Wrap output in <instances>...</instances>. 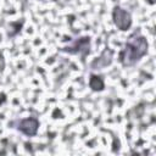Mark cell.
<instances>
[{
    "mask_svg": "<svg viewBox=\"0 0 156 156\" xmlns=\"http://www.w3.org/2000/svg\"><path fill=\"white\" fill-rule=\"evenodd\" d=\"M147 52V40L144 35L140 34H132L126 44L123 45L118 60L124 67H132L134 66L143 56H145Z\"/></svg>",
    "mask_w": 156,
    "mask_h": 156,
    "instance_id": "cell-1",
    "label": "cell"
},
{
    "mask_svg": "<svg viewBox=\"0 0 156 156\" xmlns=\"http://www.w3.org/2000/svg\"><path fill=\"white\" fill-rule=\"evenodd\" d=\"M112 20L115 26L119 29V30H128L132 27V16L130 13L121 7V6H115L113 11H112Z\"/></svg>",
    "mask_w": 156,
    "mask_h": 156,
    "instance_id": "cell-2",
    "label": "cell"
},
{
    "mask_svg": "<svg viewBox=\"0 0 156 156\" xmlns=\"http://www.w3.org/2000/svg\"><path fill=\"white\" fill-rule=\"evenodd\" d=\"M89 49H90V38L82 37L79 39H76L72 45L62 48V51L68 52V54H79L82 57H84L85 55L89 54V51H90Z\"/></svg>",
    "mask_w": 156,
    "mask_h": 156,
    "instance_id": "cell-3",
    "label": "cell"
},
{
    "mask_svg": "<svg viewBox=\"0 0 156 156\" xmlns=\"http://www.w3.org/2000/svg\"><path fill=\"white\" fill-rule=\"evenodd\" d=\"M17 130L27 136H34L39 129V119L35 117H27L17 122Z\"/></svg>",
    "mask_w": 156,
    "mask_h": 156,
    "instance_id": "cell-4",
    "label": "cell"
},
{
    "mask_svg": "<svg viewBox=\"0 0 156 156\" xmlns=\"http://www.w3.org/2000/svg\"><path fill=\"white\" fill-rule=\"evenodd\" d=\"M112 61H113V51H112L111 49L106 48V49L101 52V55H100L99 57H96V58H94V60L91 61L90 68H91L93 71L104 69L105 67L110 66V65L112 63Z\"/></svg>",
    "mask_w": 156,
    "mask_h": 156,
    "instance_id": "cell-5",
    "label": "cell"
},
{
    "mask_svg": "<svg viewBox=\"0 0 156 156\" xmlns=\"http://www.w3.org/2000/svg\"><path fill=\"white\" fill-rule=\"evenodd\" d=\"M89 87L94 91H101L105 88V82L100 76L91 74L90 78H89Z\"/></svg>",
    "mask_w": 156,
    "mask_h": 156,
    "instance_id": "cell-6",
    "label": "cell"
}]
</instances>
